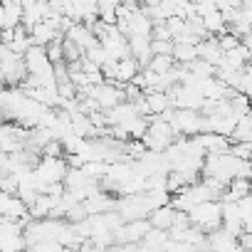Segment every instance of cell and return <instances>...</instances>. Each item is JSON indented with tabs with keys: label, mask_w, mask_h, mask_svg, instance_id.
Returning a JSON list of instances; mask_svg holds the SVG:
<instances>
[{
	"label": "cell",
	"mask_w": 252,
	"mask_h": 252,
	"mask_svg": "<svg viewBox=\"0 0 252 252\" xmlns=\"http://www.w3.org/2000/svg\"><path fill=\"white\" fill-rule=\"evenodd\" d=\"M230 141H242V144H252V111L237 119V124H235V131H232Z\"/></svg>",
	"instance_id": "obj_26"
},
{
	"label": "cell",
	"mask_w": 252,
	"mask_h": 252,
	"mask_svg": "<svg viewBox=\"0 0 252 252\" xmlns=\"http://www.w3.org/2000/svg\"><path fill=\"white\" fill-rule=\"evenodd\" d=\"M30 129L15 121H0V154H18L28 146Z\"/></svg>",
	"instance_id": "obj_7"
},
{
	"label": "cell",
	"mask_w": 252,
	"mask_h": 252,
	"mask_svg": "<svg viewBox=\"0 0 252 252\" xmlns=\"http://www.w3.org/2000/svg\"><path fill=\"white\" fill-rule=\"evenodd\" d=\"M235 178L252 181V161H237V176Z\"/></svg>",
	"instance_id": "obj_35"
},
{
	"label": "cell",
	"mask_w": 252,
	"mask_h": 252,
	"mask_svg": "<svg viewBox=\"0 0 252 252\" xmlns=\"http://www.w3.org/2000/svg\"><path fill=\"white\" fill-rule=\"evenodd\" d=\"M124 222H129V220H144L151 215V205L146 200V193H136V195H121L116 200V208H114Z\"/></svg>",
	"instance_id": "obj_10"
},
{
	"label": "cell",
	"mask_w": 252,
	"mask_h": 252,
	"mask_svg": "<svg viewBox=\"0 0 252 252\" xmlns=\"http://www.w3.org/2000/svg\"><path fill=\"white\" fill-rule=\"evenodd\" d=\"M230 154L240 161H250L252 156V144H242V141H230Z\"/></svg>",
	"instance_id": "obj_32"
},
{
	"label": "cell",
	"mask_w": 252,
	"mask_h": 252,
	"mask_svg": "<svg viewBox=\"0 0 252 252\" xmlns=\"http://www.w3.org/2000/svg\"><path fill=\"white\" fill-rule=\"evenodd\" d=\"M62 186H64V193H69L77 203H84L89 195L101 190V183L94 181L92 176H87L84 168H69L64 181H62Z\"/></svg>",
	"instance_id": "obj_4"
},
{
	"label": "cell",
	"mask_w": 252,
	"mask_h": 252,
	"mask_svg": "<svg viewBox=\"0 0 252 252\" xmlns=\"http://www.w3.org/2000/svg\"><path fill=\"white\" fill-rule=\"evenodd\" d=\"M23 230H25V225L20 220L0 218V252H23V250H28Z\"/></svg>",
	"instance_id": "obj_8"
},
{
	"label": "cell",
	"mask_w": 252,
	"mask_h": 252,
	"mask_svg": "<svg viewBox=\"0 0 252 252\" xmlns=\"http://www.w3.org/2000/svg\"><path fill=\"white\" fill-rule=\"evenodd\" d=\"M173 67H176V60H173L171 55H154L151 62H149L144 69H151V72H156V74H168Z\"/></svg>",
	"instance_id": "obj_29"
},
{
	"label": "cell",
	"mask_w": 252,
	"mask_h": 252,
	"mask_svg": "<svg viewBox=\"0 0 252 252\" xmlns=\"http://www.w3.org/2000/svg\"><path fill=\"white\" fill-rule=\"evenodd\" d=\"M20 25H23V5L20 3L3 5V30H15Z\"/></svg>",
	"instance_id": "obj_27"
},
{
	"label": "cell",
	"mask_w": 252,
	"mask_h": 252,
	"mask_svg": "<svg viewBox=\"0 0 252 252\" xmlns=\"http://www.w3.org/2000/svg\"><path fill=\"white\" fill-rule=\"evenodd\" d=\"M171 57L176 60V64L188 67L190 62L198 60V45H190V42H173V52H171Z\"/></svg>",
	"instance_id": "obj_25"
},
{
	"label": "cell",
	"mask_w": 252,
	"mask_h": 252,
	"mask_svg": "<svg viewBox=\"0 0 252 252\" xmlns=\"http://www.w3.org/2000/svg\"><path fill=\"white\" fill-rule=\"evenodd\" d=\"M252 190V181H245V178H232L227 183V190H225V198L222 200H242L245 195H250Z\"/></svg>",
	"instance_id": "obj_28"
},
{
	"label": "cell",
	"mask_w": 252,
	"mask_h": 252,
	"mask_svg": "<svg viewBox=\"0 0 252 252\" xmlns=\"http://www.w3.org/2000/svg\"><path fill=\"white\" fill-rule=\"evenodd\" d=\"M250 198H252V190H250Z\"/></svg>",
	"instance_id": "obj_39"
},
{
	"label": "cell",
	"mask_w": 252,
	"mask_h": 252,
	"mask_svg": "<svg viewBox=\"0 0 252 252\" xmlns=\"http://www.w3.org/2000/svg\"><path fill=\"white\" fill-rule=\"evenodd\" d=\"M250 161H252V156H250Z\"/></svg>",
	"instance_id": "obj_40"
},
{
	"label": "cell",
	"mask_w": 252,
	"mask_h": 252,
	"mask_svg": "<svg viewBox=\"0 0 252 252\" xmlns=\"http://www.w3.org/2000/svg\"><path fill=\"white\" fill-rule=\"evenodd\" d=\"M168 119V124L173 126L176 136H186V139H193L203 131V116L200 111L195 109H171L163 114Z\"/></svg>",
	"instance_id": "obj_3"
},
{
	"label": "cell",
	"mask_w": 252,
	"mask_h": 252,
	"mask_svg": "<svg viewBox=\"0 0 252 252\" xmlns=\"http://www.w3.org/2000/svg\"><path fill=\"white\" fill-rule=\"evenodd\" d=\"M242 227H245V232H247V235H252V218H250V220H245V225H242Z\"/></svg>",
	"instance_id": "obj_37"
},
{
	"label": "cell",
	"mask_w": 252,
	"mask_h": 252,
	"mask_svg": "<svg viewBox=\"0 0 252 252\" xmlns=\"http://www.w3.org/2000/svg\"><path fill=\"white\" fill-rule=\"evenodd\" d=\"M47 3H50V0H47Z\"/></svg>",
	"instance_id": "obj_41"
},
{
	"label": "cell",
	"mask_w": 252,
	"mask_h": 252,
	"mask_svg": "<svg viewBox=\"0 0 252 252\" xmlns=\"http://www.w3.org/2000/svg\"><path fill=\"white\" fill-rule=\"evenodd\" d=\"M0 121H3V119H0Z\"/></svg>",
	"instance_id": "obj_42"
},
{
	"label": "cell",
	"mask_w": 252,
	"mask_h": 252,
	"mask_svg": "<svg viewBox=\"0 0 252 252\" xmlns=\"http://www.w3.org/2000/svg\"><path fill=\"white\" fill-rule=\"evenodd\" d=\"M176 139H178V136H176L173 126L168 124L166 116H149L146 134H144V139H141L149 151H166Z\"/></svg>",
	"instance_id": "obj_2"
},
{
	"label": "cell",
	"mask_w": 252,
	"mask_h": 252,
	"mask_svg": "<svg viewBox=\"0 0 252 252\" xmlns=\"http://www.w3.org/2000/svg\"><path fill=\"white\" fill-rule=\"evenodd\" d=\"M67 171H69V163L64 156H40L37 166L32 168V176H35L40 190H45L47 186L62 183Z\"/></svg>",
	"instance_id": "obj_1"
},
{
	"label": "cell",
	"mask_w": 252,
	"mask_h": 252,
	"mask_svg": "<svg viewBox=\"0 0 252 252\" xmlns=\"http://www.w3.org/2000/svg\"><path fill=\"white\" fill-rule=\"evenodd\" d=\"M87 96H92L101 111H106V109H111V106L126 101V92H124V87H119V84H114V82H101V84L92 87V92H89Z\"/></svg>",
	"instance_id": "obj_12"
},
{
	"label": "cell",
	"mask_w": 252,
	"mask_h": 252,
	"mask_svg": "<svg viewBox=\"0 0 252 252\" xmlns=\"http://www.w3.org/2000/svg\"><path fill=\"white\" fill-rule=\"evenodd\" d=\"M50 18V3L47 0H35L32 5H28V8H23V28L30 32L37 23H42V20H47Z\"/></svg>",
	"instance_id": "obj_19"
},
{
	"label": "cell",
	"mask_w": 252,
	"mask_h": 252,
	"mask_svg": "<svg viewBox=\"0 0 252 252\" xmlns=\"http://www.w3.org/2000/svg\"><path fill=\"white\" fill-rule=\"evenodd\" d=\"M144 193H146V200H149L151 210L163 208V205H171V193L168 190H144Z\"/></svg>",
	"instance_id": "obj_30"
},
{
	"label": "cell",
	"mask_w": 252,
	"mask_h": 252,
	"mask_svg": "<svg viewBox=\"0 0 252 252\" xmlns=\"http://www.w3.org/2000/svg\"><path fill=\"white\" fill-rule=\"evenodd\" d=\"M77 252H106V247H101V245H96L94 240H82L79 242V247H77Z\"/></svg>",
	"instance_id": "obj_36"
},
{
	"label": "cell",
	"mask_w": 252,
	"mask_h": 252,
	"mask_svg": "<svg viewBox=\"0 0 252 252\" xmlns=\"http://www.w3.org/2000/svg\"><path fill=\"white\" fill-rule=\"evenodd\" d=\"M40 193H42V190H40V186H37V181H35V176H32V173H28V176H20V178H18V190H15V195H18L25 205L35 203V198H37Z\"/></svg>",
	"instance_id": "obj_24"
},
{
	"label": "cell",
	"mask_w": 252,
	"mask_h": 252,
	"mask_svg": "<svg viewBox=\"0 0 252 252\" xmlns=\"http://www.w3.org/2000/svg\"><path fill=\"white\" fill-rule=\"evenodd\" d=\"M0 218L20 220L23 225H25L28 220H32L30 213H28V205H25L15 193H5V190H0Z\"/></svg>",
	"instance_id": "obj_14"
},
{
	"label": "cell",
	"mask_w": 252,
	"mask_h": 252,
	"mask_svg": "<svg viewBox=\"0 0 252 252\" xmlns=\"http://www.w3.org/2000/svg\"><path fill=\"white\" fill-rule=\"evenodd\" d=\"M176 218H178V210H176L173 205H163V208L151 210L149 222H151V227H156V230H171V227L176 225Z\"/></svg>",
	"instance_id": "obj_23"
},
{
	"label": "cell",
	"mask_w": 252,
	"mask_h": 252,
	"mask_svg": "<svg viewBox=\"0 0 252 252\" xmlns=\"http://www.w3.org/2000/svg\"><path fill=\"white\" fill-rule=\"evenodd\" d=\"M30 37H32V45H37V47H47L50 42L62 40V18L50 15L47 20L37 23V25L30 30Z\"/></svg>",
	"instance_id": "obj_13"
},
{
	"label": "cell",
	"mask_w": 252,
	"mask_h": 252,
	"mask_svg": "<svg viewBox=\"0 0 252 252\" xmlns=\"http://www.w3.org/2000/svg\"><path fill=\"white\" fill-rule=\"evenodd\" d=\"M208 247H210V252H235L240 247V237L230 235L225 227H218V230L208 232Z\"/></svg>",
	"instance_id": "obj_18"
},
{
	"label": "cell",
	"mask_w": 252,
	"mask_h": 252,
	"mask_svg": "<svg viewBox=\"0 0 252 252\" xmlns=\"http://www.w3.org/2000/svg\"><path fill=\"white\" fill-rule=\"evenodd\" d=\"M151 230V222H149V218H144V220H129V222H124L119 230H116V242H124V245H139L144 237H146V232Z\"/></svg>",
	"instance_id": "obj_15"
},
{
	"label": "cell",
	"mask_w": 252,
	"mask_h": 252,
	"mask_svg": "<svg viewBox=\"0 0 252 252\" xmlns=\"http://www.w3.org/2000/svg\"><path fill=\"white\" fill-rule=\"evenodd\" d=\"M168 96H171V106L173 109H195V111H203V106H205V96L195 87L176 84V87L168 89Z\"/></svg>",
	"instance_id": "obj_11"
},
{
	"label": "cell",
	"mask_w": 252,
	"mask_h": 252,
	"mask_svg": "<svg viewBox=\"0 0 252 252\" xmlns=\"http://www.w3.org/2000/svg\"><path fill=\"white\" fill-rule=\"evenodd\" d=\"M82 205H84L87 215H99V213H109V210H114V208H116V198L109 195V193L101 188V190H96L94 195H89Z\"/></svg>",
	"instance_id": "obj_20"
},
{
	"label": "cell",
	"mask_w": 252,
	"mask_h": 252,
	"mask_svg": "<svg viewBox=\"0 0 252 252\" xmlns=\"http://www.w3.org/2000/svg\"><path fill=\"white\" fill-rule=\"evenodd\" d=\"M23 60H25L28 77H35V79H55V64L50 62L45 47L32 45V47L23 55Z\"/></svg>",
	"instance_id": "obj_9"
},
{
	"label": "cell",
	"mask_w": 252,
	"mask_h": 252,
	"mask_svg": "<svg viewBox=\"0 0 252 252\" xmlns=\"http://www.w3.org/2000/svg\"><path fill=\"white\" fill-rule=\"evenodd\" d=\"M45 50H47V57H50L52 64H64V45H62V40L50 42Z\"/></svg>",
	"instance_id": "obj_31"
},
{
	"label": "cell",
	"mask_w": 252,
	"mask_h": 252,
	"mask_svg": "<svg viewBox=\"0 0 252 252\" xmlns=\"http://www.w3.org/2000/svg\"><path fill=\"white\" fill-rule=\"evenodd\" d=\"M166 252H200L195 245H188V242H168V247H166Z\"/></svg>",
	"instance_id": "obj_34"
},
{
	"label": "cell",
	"mask_w": 252,
	"mask_h": 252,
	"mask_svg": "<svg viewBox=\"0 0 252 252\" xmlns=\"http://www.w3.org/2000/svg\"><path fill=\"white\" fill-rule=\"evenodd\" d=\"M151 52L154 55H171L173 52V42L171 40H151Z\"/></svg>",
	"instance_id": "obj_33"
},
{
	"label": "cell",
	"mask_w": 252,
	"mask_h": 252,
	"mask_svg": "<svg viewBox=\"0 0 252 252\" xmlns=\"http://www.w3.org/2000/svg\"><path fill=\"white\" fill-rule=\"evenodd\" d=\"M198 60L218 67L222 62V50H220V42L218 37H208V40H200L198 42Z\"/></svg>",
	"instance_id": "obj_22"
},
{
	"label": "cell",
	"mask_w": 252,
	"mask_h": 252,
	"mask_svg": "<svg viewBox=\"0 0 252 252\" xmlns=\"http://www.w3.org/2000/svg\"><path fill=\"white\" fill-rule=\"evenodd\" d=\"M186 215H188L190 225L200 227L203 232H213V230L222 227V203H220V200L200 203V205L190 208Z\"/></svg>",
	"instance_id": "obj_5"
},
{
	"label": "cell",
	"mask_w": 252,
	"mask_h": 252,
	"mask_svg": "<svg viewBox=\"0 0 252 252\" xmlns=\"http://www.w3.org/2000/svg\"><path fill=\"white\" fill-rule=\"evenodd\" d=\"M23 252H32V250H30V247H28V250H23Z\"/></svg>",
	"instance_id": "obj_38"
},
{
	"label": "cell",
	"mask_w": 252,
	"mask_h": 252,
	"mask_svg": "<svg viewBox=\"0 0 252 252\" xmlns=\"http://www.w3.org/2000/svg\"><path fill=\"white\" fill-rule=\"evenodd\" d=\"M195 146L203 149V154H225L230 151V139L227 136H220V134H213V131H200L198 136H193Z\"/></svg>",
	"instance_id": "obj_17"
},
{
	"label": "cell",
	"mask_w": 252,
	"mask_h": 252,
	"mask_svg": "<svg viewBox=\"0 0 252 252\" xmlns=\"http://www.w3.org/2000/svg\"><path fill=\"white\" fill-rule=\"evenodd\" d=\"M237 161L240 158H235L230 151H225V154H208L200 173L208 176V178H218L222 183H230L237 176Z\"/></svg>",
	"instance_id": "obj_6"
},
{
	"label": "cell",
	"mask_w": 252,
	"mask_h": 252,
	"mask_svg": "<svg viewBox=\"0 0 252 252\" xmlns=\"http://www.w3.org/2000/svg\"><path fill=\"white\" fill-rule=\"evenodd\" d=\"M64 40L67 42H72L74 47H79L82 50V55L89 50V47H94L96 42H99V37L92 32V28L89 25H84V23H74L67 32H64Z\"/></svg>",
	"instance_id": "obj_16"
},
{
	"label": "cell",
	"mask_w": 252,
	"mask_h": 252,
	"mask_svg": "<svg viewBox=\"0 0 252 252\" xmlns=\"http://www.w3.org/2000/svg\"><path fill=\"white\" fill-rule=\"evenodd\" d=\"M129 50H131V57L144 69L151 62V57H154V52H151V35H134V37H129Z\"/></svg>",
	"instance_id": "obj_21"
}]
</instances>
